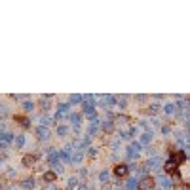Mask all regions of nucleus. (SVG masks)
<instances>
[{
  "mask_svg": "<svg viewBox=\"0 0 190 190\" xmlns=\"http://www.w3.org/2000/svg\"><path fill=\"white\" fill-rule=\"evenodd\" d=\"M139 152H141V145H139V143H131V145L127 146V156H129V158H135Z\"/></svg>",
  "mask_w": 190,
  "mask_h": 190,
  "instance_id": "1",
  "label": "nucleus"
},
{
  "mask_svg": "<svg viewBox=\"0 0 190 190\" xmlns=\"http://www.w3.org/2000/svg\"><path fill=\"white\" fill-rule=\"evenodd\" d=\"M162 166V160L158 156H154V158H150V160H148V163H146V167H150V169H158Z\"/></svg>",
  "mask_w": 190,
  "mask_h": 190,
  "instance_id": "2",
  "label": "nucleus"
},
{
  "mask_svg": "<svg viewBox=\"0 0 190 190\" xmlns=\"http://www.w3.org/2000/svg\"><path fill=\"white\" fill-rule=\"evenodd\" d=\"M126 190H139V183H137V179H129V181L126 183Z\"/></svg>",
  "mask_w": 190,
  "mask_h": 190,
  "instance_id": "3",
  "label": "nucleus"
},
{
  "mask_svg": "<svg viewBox=\"0 0 190 190\" xmlns=\"http://www.w3.org/2000/svg\"><path fill=\"white\" fill-rule=\"evenodd\" d=\"M163 169H166L167 173H175V171H177V163L173 162V160H169L166 166H163Z\"/></svg>",
  "mask_w": 190,
  "mask_h": 190,
  "instance_id": "4",
  "label": "nucleus"
},
{
  "mask_svg": "<svg viewBox=\"0 0 190 190\" xmlns=\"http://www.w3.org/2000/svg\"><path fill=\"white\" fill-rule=\"evenodd\" d=\"M152 137H154V133H150V131L145 133V135H141V143H139V145H148V143L152 141Z\"/></svg>",
  "mask_w": 190,
  "mask_h": 190,
  "instance_id": "5",
  "label": "nucleus"
},
{
  "mask_svg": "<svg viewBox=\"0 0 190 190\" xmlns=\"http://www.w3.org/2000/svg\"><path fill=\"white\" fill-rule=\"evenodd\" d=\"M114 171H116V175H118V177H124L126 173L129 171V169H127V166H118V167L114 169Z\"/></svg>",
  "mask_w": 190,
  "mask_h": 190,
  "instance_id": "6",
  "label": "nucleus"
},
{
  "mask_svg": "<svg viewBox=\"0 0 190 190\" xmlns=\"http://www.w3.org/2000/svg\"><path fill=\"white\" fill-rule=\"evenodd\" d=\"M12 133H8V131H2V133H0V141H2V143H10V141H12Z\"/></svg>",
  "mask_w": 190,
  "mask_h": 190,
  "instance_id": "7",
  "label": "nucleus"
},
{
  "mask_svg": "<svg viewBox=\"0 0 190 190\" xmlns=\"http://www.w3.org/2000/svg\"><path fill=\"white\" fill-rule=\"evenodd\" d=\"M163 112H166V114H173V112H175V105H173V103L163 105Z\"/></svg>",
  "mask_w": 190,
  "mask_h": 190,
  "instance_id": "8",
  "label": "nucleus"
},
{
  "mask_svg": "<svg viewBox=\"0 0 190 190\" xmlns=\"http://www.w3.org/2000/svg\"><path fill=\"white\" fill-rule=\"evenodd\" d=\"M160 183H162V188H166V190H169V188L173 186L171 181H169V179H166V177H162V179H160Z\"/></svg>",
  "mask_w": 190,
  "mask_h": 190,
  "instance_id": "9",
  "label": "nucleus"
},
{
  "mask_svg": "<svg viewBox=\"0 0 190 190\" xmlns=\"http://www.w3.org/2000/svg\"><path fill=\"white\" fill-rule=\"evenodd\" d=\"M184 158H186V154H184V152H177L175 154V156H173V162H184Z\"/></svg>",
  "mask_w": 190,
  "mask_h": 190,
  "instance_id": "10",
  "label": "nucleus"
},
{
  "mask_svg": "<svg viewBox=\"0 0 190 190\" xmlns=\"http://www.w3.org/2000/svg\"><path fill=\"white\" fill-rule=\"evenodd\" d=\"M101 99L105 103V109H106V105H112V103H114V97L112 95H105V97H101Z\"/></svg>",
  "mask_w": 190,
  "mask_h": 190,
  "instance_id": "11",
  "label": "nucleus"
},
{
  "mask_svg": "<svg viewBox=\"0 0 190 190\" xmlns=\"http://www.w3.org/2000/svg\"><path fill=\"white\" fill-rule=\"evenodd\" d=\"M23 145H25V137L23 135H17V137H15V146L19 148V146H23Z\"/></svg>",
  "mask_w": 190,
  "mask_h": 190,
  "instance_id": "12",
  "label": "nucleus"
},
{
  "mask_svg": "<svg viewBox=\"0 0 190 190\" xmlns=\"http://www.w3.org/2000/svg\"><path fill=\"white\" fill-rule=\"evenodd\" d=\"M23 188H34V181L33 179H27V181H23Z\"/></svg>",
  "mask_w": 190,
  "mask_h": 190,
  "instance_id": "13",
  "label": "nucleus"
},
{
  "mask_svg": "<svg viewBox=\"0 0 190 190\" xmlns=\"http://www.w3.org/2000/svg\"><path fill=\"white\" fill-rule=\"evenodd\" d=\"M38 137H40L42 141H46V139H48V131H46L44 127H40V129H38Z\"/></svg>",
  "mask_w": 190,
  "mask_h": 190,
  "instance_id": "14",
  "label": "nucleus"
},
{
  "mask_svg": "<svg viewBox=\"0 0 190 190\" xmlns=\"http://www.w3.org/2000/svg\"><path fill=\"white\" fill-rule=\"evenodd\" d=\"M23 163H25V166H33V163H34V156H25Z\"/></svg>",
  "mask_w": 190,
  "mask_h": 190,
  "instance_id": "15",
  "label": "nucleus"
},
{
  "mask_svg": "<svg viewBox=\"0 0 190 190\" xmlns=\"http://www.w3.org/2000/svg\"><path fill=\"white\" fill-rule=\"evenodd\" d=\"M44 179H46V181H55V173L53 171H48V173H44Z\"/></svg>",
  "mask_w": 190,
  "mask_h": 190,
  "instance_id": "16",
  "label": "nucleus"
},
{
  "mask_svg": "<svg viewBox=\"0 0 190 190\" xmlns=\"http://www.w3.org/2000/svg\"><path fill=\"white\" fill-rule=\"evenodd\" d=\"M23 109H25V110H33V109H34L33 101H25V103H23Z\"/></svg>",
  "mask_w": 190,
  "mask_h": 190,
  "instance_id": "17",
  "label": "nucleus"
},
{
  "mask_svg": "<svg viewBox=\"0 0 190 190\" xmlns=\"http://www.w3.org/2000/svg\"><path fill=\"white\" fill-rule=\"evenodd\" d=\"M70 122H72L74 126H78L80 124V114H72V116H70Z\"/></svg>",
  "mask_w": 190,
  "mask_h": 190,
  "instance_id": "18",
  "label": "nucleus"
},
{
  "mask_svg": "<svg viewBox=\"0 0 190 190\" xmlns=\"http://www.w3.org/2000/svg\"><path fill=\"white\" fill-rule=\"evenodd\" d=\"M82 99H84L82 95H72V97H70V103H72V105H76V103H80Z\"/></svg>",
  "mask_w": 190,
  "mask_h": 190,
  "instance_id": "19",
  "label": "nucleus"
},
{
  "mask_svg": "<svg viewBox=\"0 0 190 190\" xmlns=\"http://www.w3.org/2000/svg\"><path fill=\"white\" fill-rule=\"evenodd\" d=\"M150 184H152V181H150V179H143L141 186H143V188H150Z\"/></svg>",
  "mask_w": 190,
  "mask_h": 190,
  "instance_id": "20",
  "label": "nucleus"
},
{
  "mask_svg": "<svg viewBox=\"0 0 190 190\" xmlns=\"http://www.w3.org/2000/svg\"><path fill=\"white\" fill-rule=\"evenodd\" d=\"M67 131H69V129H67L65 126H61L59 129H57V133H59V137H63V135H67Z\"/></svg>",
  "mask_w": 190,
  "mask_h": 190,
  "instance_id": "21",
  "label": "nucleus"
},
{
  "mask_svg": "<svg viewBox=\"0 0 190 190\" xmlns=\"http://www.w3.org/2000/svg\"><path fill=\"white\" fill-rule=\"evenodd\" d=\"M116 122H118V124H126L127 118H126V116H118V118H116Z\"/></svg>",
  "mask_w": 190,
  "mask_h": 190,
  "instance_id": "22",
  "label": "nucleus"
},
{
  "mask_svg": "<svg viewBox=\"0 0 190 190\" xmlns=\"http://www.w3.org/2000/svg\"><path fill=\"white\" fill-rule=\"evenodd\" d=\"M99 179H101V181H106V179H109V173H106V171H103L101 175H99Z\"/></svg>",
  "mask_w": 190,
  "mask_h": 190,
  "instance_id": "23",
  "label": "nucleus"
},
{
  "mask_svg": "<svg viewBox=\"0 0 190 190\" xmlns=\"http://www.w3.org/2000/svg\"><path fill=\"white\" fill-rule=\"evenodd\" d=\"M112 127H114V126H112V122H106V124H105V129H106V131H110Z\"/></svg>",
  "mask_w": 190,
  "mask_h": 190,
  "instance_id": "24",
  "label": "nucleus"
},
{
  "mask_svg": "<svg viewBox=\"0 0 190 190\" xmlns=\"http://www.w3.org/2000/svg\"><path fill=\"white\" fill-rule=\"evenodd\" d=\"M44 190H57V188H55V184H51V183H50V184H48V186H46Z\"/></svg>",
  "mask_w": 190,
  "mask_h": 190,
  "instance_id": "25",
  "label": "nucleus"
},
{
  "mask_svg": "<svg viewBox=\"0 0 190 190\" xmlns=\"http://www.w3.org/2000/svg\"><path fill=\"white\" fill-rule=\"evenodd\" d=\"M88 154H89V156H95V154H97V150H95V148H89V150H88Z\"/></svg>",
  "mask_w": 190,
  "mask_h": 190,
  "instance_id": "26",
  "label": "nucleus"
},
{
  "mask_svg": "<svg viewBox=\"0 0 190 190\" xmlns=\"http://www.w3.org/2000/svg\"><path fill=\"white\" fill-rule=\"evenodd\" d=\"M179 106H181V109H184V106H186V101L181 99V101H179Z\"/></svg>",
  "mask_w": 190,
  "mask_h": 190,
  "instance_id": "27",
  "label": "nucleus"
},
{
  "mask_svg": "<svg viewBox=\"0 0 190 190\" xmlns=\"http://www.w3.org/2000/svg\"><path fill=\"white\" fill-rule=\"evenodd\" d=\"M78 190H89V188H88V186H80Z\"/></svg>",
  "mask_w": 190,
  "mask_h": 190,
  "instance_id": "28",
  "label": "nucleus"
}]
</instances>
